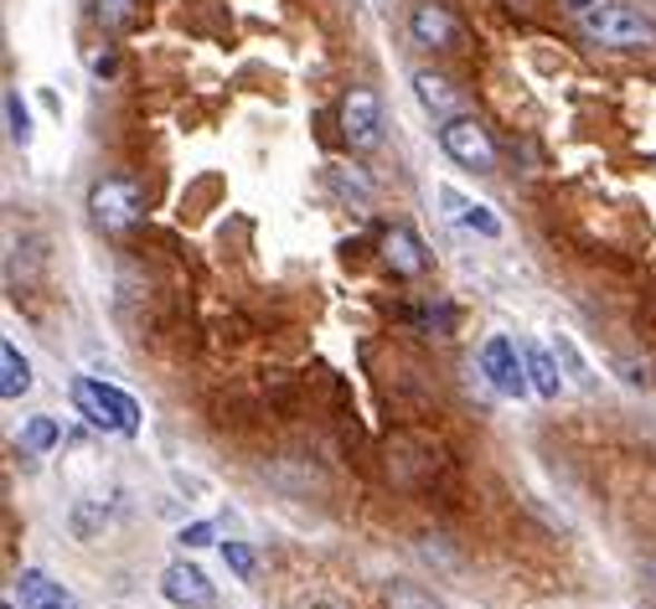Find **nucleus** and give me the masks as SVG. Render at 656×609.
I'll return each mask as SVG.
<instances>
[{
	"instance_id": "412c9836",
	"label": "nucleus",
	"mask_w": 656,
	"mask_h": 609,
	"mask_svg": "<svg viewBox=\"0 0 656 609\" xmlns=\"http://www.w3.org/2000/svg\"><path fill=\"white\" fill-rule=\"evenodd\" d=\"M419 321H424V326H434L440 336H450V331H456V311H450V305H429V311H419Z\"/></svg>"
},
{
	"instance_id": "0eeeda50",
	"label": "nucleus",
	"mask_w": 656,
	"mask_h": 609,
	"mask_svg": "<svg viewBox=\"0 0 656 609\" xmlns=\"http://www.w3.org/2000/svg\"><path fill=\"white\" fill-rule=\"evenodd\" d=\"M160 595L172 599V605H182V609H213L217 605L213 579H207L197 563H172L166 568V573H160Z\"/></svg>"
},
{
	"instance_id": "39448f33",
	"label": "nucleus",
	"mask_w": 656,
	"mask_h": 609,
	"mask_svg": "<svg viewBox=\"0 0 656 609\" xmlns=\"http://www.w3.org/2000/svg\"><path fill=\"white\" fill-rule=\"evenodd\" d=\"M481 372H486V383L497 387L501 397H522L532 387L522 341H512V336H491V341H486V346H481Z\"/></svg>"
},
{
	"instance_id": "b1692460",
	"label": "nucleus",
	"mask_w": 656,
	"mask_h": 609,
	"mask_svg": "<svg viewBox=\"0 0 656 609\" xmlns=\"http://www.w3.org/2000/svg\"><path fill=\"white\" fill-rule=\"evenodd\" d=\"M569 11H579V16H589V11H595V0H569Z\"/></svg>"
},
{
	"instance_id": "423d86ee",
	"label": "nucleus",
	"mask_w": 656,
	"mask_h": 609,
	"mask_svg": "<svg viewBox=\"0 0 656 609\" xmlns=\"http://www.w3.org/2000/svg\"><path fill=\"white\" fill-rule=\"evenodd\" d=\"M342 135L352 150H378L383 145V99L372 88H352L342 99Z\"/></svg>"
},
{
	"instance_id": "9d476101",
	"label": "nucleus",
	"mask_w": 656,
	"mask_h": 609,
	"mask_svg": "<svg viewBox=\"0 0 656 609\" xmlns=\"http://www.w3.org/2000/svg\"><path fill=\"white\" fill-rule=\"evenodd\" d=\"M383 258H388V269L399 274V279H419V274L429 269V254H424V243L414 238V227H388L383 233Z\"/></svg>"
},
{
	"instance_id": "4be33fe9",
	"label": "nucleus",
	"mask_w": 656,
	"mask_h": 609,
	"mask_svg": "<svg viewBox=\"0 0 656 609\" xmlns=\"http://www.w3.org/2000/svg\"><path fill=\"white\" fill-rule=\"evenodd\" d=\"M213 538H217L213 522H192V527H182V538H176V542H182V548H207Z\"/></svg>"
},
{
	"instance_id": "f257e3e1",
	"label": "nucleus",
	"mask_w": 656,
	"mask_h": 609,
	"mask_svg": "<svg viewBox=\"0 0 656 609\" xmlns=\"http://www.w3.org/2000/svg\"><path fill=\"white\" fill-rule=\"evenodd\" d=\"M72 409L84 413L94 429H104V434H125V440H135L140 434V403L129 393H119V387L109 383H94V377H72Z\"/></svg>"
},
{
	"instance_id": "20e7f679",
	"label": "nucleus",
	"mask_w": 656,
	"mask_h": 609,
	"mask_svg": "<svg viewBox=\"0 0 656 609\" xmlns=\"http://www.w3.org/2000/svg\"><path fill=\"white\" fill-rule=\"evenodd\" d=\"M440 150H444L450 160H456V166L476 170V176L497 170V145H491L486 125H476V114H460V119L440 125Z\"/></svg>"
},
{
	"instance_id": "dca6fc26",
	"label": "nucleus",
	"mask_w": 656,
	"mask_h": 609,
	"mask_svg": "<svg viewBox=\"0 0 656 609\" xmlns=\"http://www.w3.org/2000/svg\"><path fill=\"white\" fill-rule=\"evenodd\" d=\"M58 440H62L58 419H27V429H21V450L27 454H47Z\"/></svg>"
},
{
	"instance_id": "4468645a",
	"label": "nucleus",
	"mask_w": 656,
	"mask_h": 609,
	"mask_svg": "<svg viewBox=\"0 0 656 609\" xmlns=\"http://www.w3.org/2000/svg\"><path fill=\"white\" fill-rule=\"evenodd\" d=\"M383 605L388 609H444L440 599L429 595L424 583H414V579H393V583H388V589H383Z\"/></svg>"
},
{
	"instance_id": "6ab92c4d",
	"label": "nucleus",
	"mask_w": 656,
	"mask_h": 609,
	"mask_svg": "<svg viewBox=\"0 0 656 609\" xmlns=\"http://www.w3.org/2000/svg\"><path fill=\"white\" fill-rule=\"evenodd\" d=\"M135 6H140V0H94V16H99L109 31H119V27H129Z\"/></svg>"
},
{
	"instance_id": "5701e85b",
	"label": "nucleus",
	"mask_w": 656,
	"mask_h": 609,
	"mask_svg": "<svg viewBox=\"0 0 656 609\" xmlns=\"http://www.w3.org/2000/svg\"><path fill=\"white\" fill-rule=\"evenodd\" d=\"M88 68L99 72V78H109V72H115L119 62H115V52H94V57H88Z\"/></svg>"
},
{
	"instance_id": "a878e982",
	"label": "nucleus",
	"mask_w": 656,
	"mask_h": 609,
	"mask_svg": "<svg viewBox=\"0 0 656 609\" xmlns=\"http://www.w3.org/2000/svg\"><path fill=\"white\" fill-rule=\"evenodd\" d=\"M0 609H16V599H6V605H0Z\"/></svg>"
},
{
	"instance_id": "aec40b11",
	"label": "nucleus",
	"mask_w": 656,
	"mask_h": 609,
	"mask_svg": "<svg viewBox=\"0 0 656 609\" xmlns=\"http://www.w3.org/2000/svg\"><path fill=\"white\" fill-rule=\"evenodd\" d=\"M223 563L238 573V579H254V568H258V553L248 548V542H223Z\"/></svg>"
},
{
	"instance_id": "f03ea898",
	"label": "nucleus",
	"mask_w": 656,
	"mask_h": 609,
	"mask_svg": "<svg viewBox=\"0 0 656 609\" xmlns=\"http://www.w3.org/2000/svg\"><path fill=\"white\" fill-rule=\"evenodd\" d=\"M585 37L599 47H615V52H646V47H656V21L630 6H595L585 16Z\"/></svg>"
},
{
	"instance_id": "393cba45",
	"label": "nucleus",
	"mask_w": 656,
	"mask_h": 609,
	"mask_svg": "<svg viewBox=\"0 0 656 609\" xmlns=\"http://www.w3.org/2000/svg\"><path fill=\"white\" fill-rule=\"evenodd\" d=\"M652 589H656V558H652Z\"/></svg>"
},
{
	"instance_id": "f8f14e48",
	"label": "nucleus",
	"mask_w": 656,
	"mask_h": 609,
	"mask_svg": "<svg viewBox=\"0 0 656 609\" xmlns=\"http://www.w3.org/2000/svg\"><path fill=\"white\" fill-rule=\"evenodd\" d=\"M522 356H528V377H532V393L538 397H558L564 377H558V352L538 346V341H522Z\"/></svg>"
},
{
	"instance_id": "1a4fd4ad",
	"label": "nucleus",
	"mask_w": 656,
	"mask_h": 609,
	"mask_svg": "<svg viewBox=\"0 0 656 609\" xmlns=\"http://www.w3.org/2000/svg\"><path fill=\"white\" fill-rule=\"evenodd\" d=\"M409 37H414L419 47H429V52H444V47L460 42V27L440 0H419L414 16H409Z\"/></svg>"
},
{
	"instance_id": "ddd939ff",
	"label": "nucleus",
	"mask_w": 656,
	"mask_h": 609,
	"mask_svg": "<svg viewBox=\"0 0 656 609\" xmlns=\"http://www.w3.org/2000/svg\"><path fill=\"white\" fill-rule=\"evenodd\" d=\"M27 393H31V362L6 341L0 346V397L16 403V397H27Z\"/></svg>"
},
{
	"instance_id": "9b49d317",
	"label": "nucleus",
	"mask_w": 656,
	"mask_h": 609,
	"mask_svg": "<svg viewBox=\"0 0 656 609\" xmlns=\"http://www.w3.org/2000/svg\"><path fill=\"white\" fill-rule=\"evenodd\" d=\"M21 605L27 609H78L62 583H52L42 568H21Z\"/></svg>"
},
{
	"instance_id": "7ed1b4c3",
	"label": "nucleus",
	"mask_w": 656,
	"mask_h": 609,
	"mask_svg": "<svg viewBox=\"0 0 656 609\" xmlns=\"http://www.w3.org/2000/svg\"><path fill=\"white\" fill-rule=\"evenodd\" d=\"M88 217H94V227H104V233H129V227L145 217L140 181H129V176H104V181H94V191H88Z\"/></svg>"
},
{
	"instance_id": "a211bd4d",
	"label": "nucleus",
	"mask_w": 656,
	"mask_h": 609,
	"mask_svg": "<svg viewBox=\"0 0 656 609\" xmlns=\"http://www.w3.org/2000/svg\"><path fill=\"white\" fill-rule=\"evenodd\" d=\"M554 352H558V362L569 367L574 383H579V387H595V377H589V367H585V356H579V346H574L569 336H558V341H554Z\"/></svg>"
},
{
	"instance_id": "6e6552de",
	"label": "nucleus",
	"mask_w": 656,
	"mask_h": 609,
	"mask_svg": "<svg viewBox=\"0 0 656 609\" xmlns=\"http://www.w3.org/2000/svg\"><path fill=\"white\" fill-rule=\"evenodd\" d=\"M414 99L424 104V114L434 119V125H450V119H460L466 114V99H460V88H450V78L434 68H419L414 72Z\"/></svg>"
},
{
	"instance_id": "2eb2a0df",
	"label": "nucleus",
	"mask_w": 656,
	"mask_h": 609,
	"mask_svg": "<svg viewBox=\"0 0 656 609\" xmlns=\"http://www.w3.org/2000/svg\"><path fill=\"white\" fill-rule=\"evenodd\" d=\"M6 129H11V140L27 150L31 145V109L21 99V88H6Z\"/></svg>"
},
{
	"instance_id": "f3484780",
	"label": "nucleus",
	"mask_w": 656,
	"mask_h": 609,
	"mask_svg": "<svg viewBox=\"0 0 656 609\" xmlns=\"http://www.w3.org/2000/svg\"><path fill=\"white\" fill-rule=\"evenodd\" d=\"M456 223H466L471 233H481V238H501V217H497V213H486L481 202H466V213H460Z\"/></svg>"
}]
</instances>
